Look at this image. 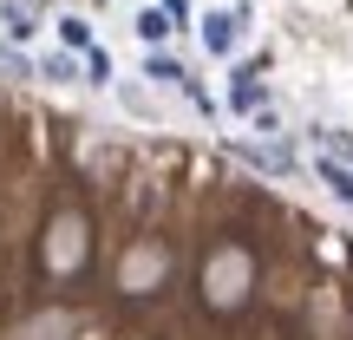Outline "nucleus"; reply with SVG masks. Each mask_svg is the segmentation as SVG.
Returning a JSON list of instances; mask_svg holds the SVG:
<instances>
[{"label":"nucleus","mask_w":353,"mask_h":340,"mask_svg":"<svg viewBox=\"0 0 353 340\" xmlns=\"http://www.w3.org/2000/svg\"><path fill=\"white\" fill-rule=\"evenodd\" d=\"M321 183H327L341 203H353V164H341V157H327V151H321Z\"/></svg>","instance_id":"5"},{"label":"nucleus","mask_w":353,"mask_h":340,"mask_svg":"<svg viewBox=\"0 0 353 340\" xmlns=\"http://www.w3.org/2000/svg\"><path fill=\"white\" fill-rule=\"evenodd\" d=\"M85 262H92V216L79 203H59L39 236V268H46V281H79Z\"/></svg>","instance_id":"2"},{"label":"nucleus","mask_w":353,"mask_h":340,"mask_svg":"<svg viewBox=\"0 0 353 340\" xmlns=\"http://www.w3.org/2000/svg\"><path fill=\"white\" fill-rule=\"evenodd\" d=\"M164 275H170V249L157 236L131 242L125 262H118V288H125V294H157V288H164Z\"/></svg>","instance_id":"3"},{"label":"nucleus","mask_w":353,"mask_h":340,"mask_svg":"<svg viewBox=\"0 0 353 340\" xmlns=\"http://www.w3.org/2000/svg\"><path fill=\"white\" fill-rule=\"evenodd\" d=\"M138 33H144V39H151V46H157V39L170 33V13H164V7H151V13H138Z\"/></svg>","instance_id":"8"},{"label":"nucleus","mask_w":353,"mask_h":340,"mask_svg":"<svg viewBox=\"0 0 353 340\" xmlns=\"http://www.w3.org/2000/svg\"><path fill=\"white\" fill-rule=\"evenodd\" d=\"M151 79H164V86H183V72H176L170 59H151Z\"/></svg>","instance_id":"10"},{"label":"nucleus","mask_w":353,"mask_h":340,"mask_svg":"<svg viewBox=\"0 0 353 340\" xmlns=\"http://www.w3.org/2000/svg\"><path fill=\"white\" fill-rule=\"evenodd\" d=\"M164 13H170V20H183V13H190V0H164Z\"/></svg>","instance_id":"11"},{"label":"nucleus","mask_w":353,"mask_h":340,"mask_svg":"<svg viewBox=\"0 0 353 340\" xmlns=\"http://www.w3.org/2000/svg\"><path fill=\"white\" fill-rule=\"evenodd\" d=\"M196 294L210 314H242L255 294V249L242 236H216L196 262Z\"/></svg>","instance_id":"1"},{"label":"nucleus","mask_w":353,"mask_h":340,"mask_svg":"<svg viewBox=\"0 0 353 340\" xmlns=\"http://www.w3.org/2000/svg\"><path fill=\"white\" fill-rule=\"evenodd\" d=\"M262 99H268V92L255 86V79H242V72H236V86H229V105H236V112H262Z\"/></svg>","instance_id":"6"},{"label":"nucleus","mask_w":353,"mask_h":340,"mask_svg":"<svg viewBox=\"0 0 353 340\" xmlns=\"http://www.w3.org/2000/svg\"><path fill=\"white\" fill-rule=\"evenodd\" d=\"M7 33H13V39H26V33H33V20H26V7H7Z\"/></svg>","instance_id":"9"},{"label":"nucleus","mask_w":353,"mask_h":340,"mask_svg":"<svg viewBox=\"0 0 353 340\" xmlns=\"http://www.w3.org/2000/svg\"><path fill=\"white\" fill-rule=\"evenodd\" d=\"M236 26H242L236 13H210V20H203V46H210L216 59H223V52L236 46Z\"/></svg>","instance_id":"4"},{"label":"nucleus","mask_w":353,"mask_h":340,"mask_svg":"<svg viewBox=\"0 0 353 340\" xmlns=\"http://www.w3.org/2000/svg\"><path fill=\"white\" fill-rule=\"evenodd\" d=\"M59 39H65L72 52H92V26L79 20V13H65V20H59Z\"/></svg>","instance_id":"7"}]
</instances>
